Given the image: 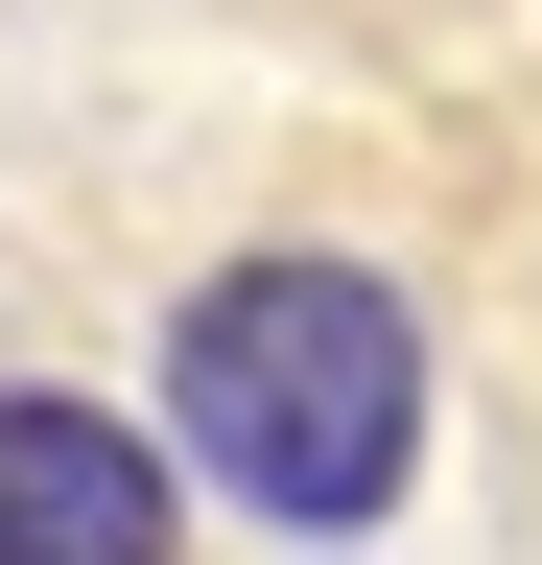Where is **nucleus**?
<instances>
[{"instance_id": "f257e3e1", "label": "nucleus", "mask_w": 542, "mask_h": 565, "mask_svg": "<svg viewBox=\"0 0 542 565\" xmlns=\"http://www.w3.org/2000/svg\"><path fill=\"white\" fill-rule=\"evenodd\" d=\"M166 424L236 519L284 542H354L401 471H425V330H401L378 259H236L213 307L166 330Z\"/></svg>"}, {"instance_id": "f03ea898", "label": "nucleus", "mask_w": 542, "mask_h": 565, "mask_svg": "<svg viewBox=\"0 0 542 565\" xmlns=\"http://www.w3.org/2000/svg\"><path fill=\"white\" fill-rule=\"evenodd\" d=\"M166 448L95 401H0V565H166Z\"/></svg>"}]
</instances>
